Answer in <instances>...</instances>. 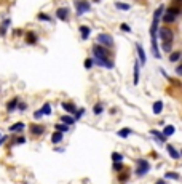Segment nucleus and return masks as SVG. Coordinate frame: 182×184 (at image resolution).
Returning <instances> with one entry per match:
<instances>
[{"instance_id":"nucleus-27","label":"nucleus","mask_w":182,"mask_h":184,"mask_svg":"<svg viewBox=\"0 0 182 184\" xmlns=\"http://www.w3.org/2000/svg\"><path fill=\"white\" fill-rule=\"evenodd\" d=\"M161 21H163V23H166V24H171V23H174V21H176V16L170 15V13H165L163 18H161Z\"/></svg>"},{"instance_id":"nucleus-29","label":"nucleus","mask_w":182,"mask_h":184,"mask_svg":"<svg viewBox=\"0 0 182 184\" xmlns=\"http://www.w3.org/2000/svg\"><path fill=\"white\" fill-rule=\"evenodd\" d=\"M112 162H115V163H123V155L118 154V152H112Z\"/></svg>"},{"instance_id":"nucleus-2","label":"nucleus","mask_w":182,"mask_h":184,"mask_svg":"<svg viewBox=\"0 0 182 184\" xmlns=\"http://www.w3.org/2000/svg\"><path fill=\"white\" fill-rule=\"evenodd\" d=\"M93 56H94L93 64H97L101 67H107V69H114L115 64H114V61L109 58V51L104 47H101V45L93 47Z\"/></svg>"},{"instance_id":"nucleus-16","label":"nucleus","mask_w":182,"mask_h":184,"mask_svg":"<svg viewBox=\"0 0 182 184\" xmlns=\"http://www.w3.org/2000/svg\"><path fill=\"white\" fill-rule=\"evenodd\" d=\"M150 135H153V138H155V141H158V143H166V138L163 136L161 131H157V130H150Z\"/></svg>"},{"instance_id":"nucleus-43","label":"nucleus","mask_w":182,"mask_h":184,"mask_svg":"<svg viewBox=\"0 0 182 184\" xmlns=\"http://www.w3.org/2000/svg\"><path fill=\"white\" fill-rule=\"evenodd\" d=\"M121 31H125V32H131V27H130L128 24H121Z\"/></svg>"},{"instance_id":"nucleus-20","label":"nucleus","mask_w":182,"mask_h":184,"mask_svg":"<svg viewBox=\"0 0 182 184\" xmlns=\"http://www.w3.org/2000/svg\"><path fill=\"white\" fill-rule=\"evenodd\" d=\"M152 110H153V114H161L163 112V101H155Z\"/></svg>"},{"instance_id":"nucleus-40","label":"nucleus","mask_w":182,"mask_h":184,"mask_svg":"<svg viewBox=\"0 0 182 184\" xmlns=\"http://www.w3.org/2000/svg\"><path fill=\"white\" fill-rule=\"evenodd\" d=\"M42 117H43V114H42V110H40V109L34 112V119H35V120H40Z\"/></svg>"},{"instance_id":"nucleus-22","label":"nucleus","mask_w":182,"mask_h":184,"mask_svg":"<svg viewBox=\"0 0 182 184\" xmlns=\"http://www.w3.org/2000/svg\"><path fill=\"white\" fill-rule=\"evenodd\" d=\"M37 34L35 32H27V37H26V42L27 43H31V45H34V43H37Z\"/></svg>"},{"instance_id":"nucleus-46","label":"nucleus","mask_w":182,"mask_h":184,"mask_svg":"<svg viewBox=\"0 0 182 184\" xmlns=\"http://www.w3.org/2000/svg\"><path fill=\"white\" fill-rule=\"evenodd\" d=\"M155 184H166V179H158L155 181Z\"/></svg>"},{"instance_id":"nucleus-5","label":"nucleus","mask_w":182,"mask_h":184,"mask_svg":"<svg viewBox=\"0 0 182 184\" xmlns=\"http://www.w3.org/2000/svg\"><path fill=\"white\" fill-rule=\"evenodd\" d=\"M97 42H99V45L101 47H109V48H112L115 45V42H114V37H112L110 34H99L97 35Z\"/></svg>"},{"instance_id":"nucleus-3","label":"nucleus","mask_w":182,"mask_h":184,"mask_svg":"<svg viewBox=\"0 0 182 184\" xmlns=\"http://www.w3.org/2000/svg\"><path fill=\"white\" fill-rule=\"evenodd\" d=\"M150 171V162L145 159H137L136 160V170H134V175L136 176H145Z\"/></svg>"},{"instance_id":"nucleus-42","label":"nucleus","mask_w":182,"mask_h":184,"mask_svg":"<svg viewBox=\"0 0 182 184\" xmlns=\"http://www.w3.org/2000/svg\"><path fill=\"white\" fill-rule=\"evenodd\" d=\"M15 143H16V144H24V143H26V138H24V136H19V138L15 141Z\"/></svg>"},{"instance_id":"nucleus-10","label":"nucleus","mask_w":182,"mask_h":184,"mask_svg":"<svg viewBox=\"0 0 182 184\" xmlns=\"http://www.w3.org/2000/svg\"><path fill=\"white\" fill-rule=\"evenodd\" d=\"M166 152L170 154L174 160H179V159H180V152H179V151H177L173 144H168V146H166Z\"/></svg>"},{"instance_id":"nucleus-12","label":"nucleus","mask_w":182,"mask_h":184,"mask_svg":"<svg viewBox=\"0 0 182 184\" xmlns=\"http://www.w3.org/2000/svg\"><path fill=\"white\" fill-rule=\"evenodd\" d=\"M61 106H62V109L67 112L69 115H71V114H75V110H77V106H75L74 103H67V101H64Z\"/></svg>"},{"instance_id":"nucleus-38","label":"nucleus","mask_w":182,"mask_h":184,"mask_svg":"<svg viewBox=\"0 0 182 184\" xmlns=\"http://www.w3.org/2000/svg\"><path fill=\"white\" fill-rule=\"evenodd\" d=\"M171 45H173V43H163V47H161L163 51H165V53H171V48H173Z\"/></svg>"},{"instance_id":"nucleus-4","label":"nucleus","mask_w":182,"mask_h":184,"mask_svg":"<svg viewBox=\"0 0 182 184\" xmlns=\"http://www.w3.org/2000/svg\"><path fill=\"white\" fill-rule=\"evenodd\" d=\"M75 8H77V15L81 16L91 10V3L88 0H75Z\"/></svg>"},{"instance_id":"nucleus-19","label":"nucleus","mask_w":182,"mask_h":184,"mask_svg":"<svg viewBox=\"0 0 182 184\" xmlns=\"http://www.w3.org/2000/svg\"><path fill=\"white\" fill-rule=\"evenodd\" d=\"M26 128V123H22V122H16L15 125H11L10 126V131H16V133H19V131H22Z\"/></svg>"},{"instance_id":"nucleus-32","label":"nucleus","mask_w":182,"mask_h":184,"mask_svg":"<svg viewBox=\"0 0 182 184\" xmlns=\"http://www.w3.org/2000/svg\"><path fill=\"white\" fill-rule=\"evenodd\" d=\"M180 59V51H173L171 54H170V61L171 63H177Z\"/></svg>"},{"instance_id":"nucleus-30","label":"nucleus","mask_w":182,"mask_h":184,"mask_svg":"<svg viewBox=\"0 0 182 184\" xmlns=\"http://www.w3.org/2000/svg\"><path fill=\"white\" fill-rule=\"evenodd\" d=\"M40 110H42V114H43V115H51V104L50 103H45L43 107H42Z\"/></svg>"},{"instance_id":"nucleus-13","label":"nucleus","mask_w":182,"mask_h":184,"mask_svg":"<svg viewBox=\"0 0 182 184\" xmlns=\"http://www.w3.org/2000/svg\"><path fill=\"white\" fill-rule=\"evenodd\" d=\"M59 122L61 123H64V125H67V126H72L77 120L72 117V115H69V114H64V115H61V119H59Z\"/></svg>"},{"instance_id":"nucleus-24","label":"nucleus","mask_w":182,"mask_h":184,"mask_svg":"<svg viewBox=\"0 0 182 184\" xmlns=\"http://www.w3.org/2000/svg\"><path fill=\"white\" fill-rule=\"evenodd\" d=\"M11 24V19H5L3 23H2V26H0V35H5L7 34V29H8V26Z\"/></svg>"},{"instance_id":"nucleus-37","label":"nucleus","mask_w":182,"mask_h":184,"mask_svg":"<svg viewBox=\"0 0 182 184\" xmlns=\"http://www.w3.org/2000/svg\"><path fill=\"white\" fill-rule=\"evenodd\" d=\"M26 109H27V104H26V103H22V101H19V103H18V109H16V110H19V112H24Z\"/></svg>"},{"instance_id":"nucleus-18","label":"nucleus","mask_w":182,"mask_h":184,"mask_svg":"<svg viewBox=\"0 0 182 184\" xmlns=\"http://www.w3.org/2000/svg\"><path fill=\"white\" fill-rule=\"evenodd\" d=\"M54 130L59 131V133H62V135H66V133H69L71 126H67V125H64V123H56V125H54Z\"/></svg>"},{"instance_id":"nucleus-28","label":"nucleus","mask_w":182,"mask_h":184,"mask_svg":"<svg viewBox=\"0 0 182 184\" xmlns=\"http://www.w3.org/2000/svg\"><path fill=\"white\" fill-rule=\"evenodd\" d=\"M179 178H180V176H179L177 171H168L163 179H174V181H179Z\"/></svg>"},{"instance_id":"nucleus-39","label":"nucleus","mask_w":182,"mask_h":184,"mask_svg":"<svg viewBox=\"0 0 182 184\" xmlns=\"http://www.w3.org/2000/svg\"><path fill=\"white\" fill-rule=\"evenodd\" d=\"M93 67V58H86L85 59V69H91Z\"/></svg>"},{"instance_id":"nucleus-9","label":"nucleus","mask_w":182,"mask_h":184,"mask_svg":"<svg viewBox=\"0 0 182 184\" xmlns=\"http://www.w3.org/2000/svg\"><path fill=\"white\" fill-rule=\"evenodd\" d=\"M56 16H58L61 21H67L69 19V8H66V7L58 8L56 10Z\"/></svg>"},{"instance_id":"nucleus-45","label":"nucleus","mask_w":182,"mask_h":184,"mask_svg":"<svg viewBox=\"0 0 182 184\" xmlns=\"http://www.w3.org/2000/svg\"><path fill=\"white\" fill-rule=\"evenodd\" d=\"M176 74H177V75H180V74H182V67H180V66H177V67H176Z\"/></svg>"},{"instance_id":"nucleus-47","label":"nucleus","mask_w":182,"mask_h":184,"mask_svg":"<svg viewBox=\"0 0 182 184\" xmlns=\"http://www.w3.org/2000/svg\"><path fill=\"white\" fill-rule=\"evenodd\" d=\"M0 136H2V133H0Z\"/></svg>"},{"instance_id":"nucleus-36","label":"nucleus","mask_w":182,"mask_h":184,"mask_svg":"<svg viewBox=\"0 0 182 184\" xmlns=\"http://www.w3.org/2000/svg\"><path fill=\"white\" fill-rule=\"evenodd\" d=\"M37 19H40V21H51V18L47 15V13H38V15H37Z\"/></svg>"},{"instance_id":"nucleus-21","label":"nucleus","mask_w":182,"mask_h":184,"mask_svg":"<svg viewBox=\"0 0 182 184\" xmlns=\"http://www.w3.org/2000/svg\"><path fill=\"white\" fill-rule=\"evenodd\" d=\"M102 112H104V104L102 103H96L94 107H93V114L94 115H101Z\"/></svg>"},{"instance_id":"nucleus-7","label":"nucleus","mask_w":182,"mask_h":184,"mask_svg":"<svg viewBox=\"0 0 182 184\" xmlns=\"http://www.w3.org/2000/svg\"><path fill=\"white\" fill-rule=\"evenodd\" d=\"M29 131H31L32 136H42V135L45 133V126L43 125H38V123H32L29 126Z\"/></svg>"},{"instance_id":"nucleus-31","label":"nucleus","mask_w":182,"mask_h":184,"mask_svg":"<svg viewBox=\"0 0 182 184\" xmlns=\"http://www.w3.org/2000/svg\"><path fill=\"white\" fill-rule=\"evenodd\" d=\"M166 13H170V15H173V16H179L180 15V8L179 7H170Z\"/></svg>"},{"instance_id":"nucleus-15","label":"nucleus","mask_w":182,"mask_h":184,"mask_svg":"<svg viewBox=\"0 0 182 184\" xmlns=\"http://www.w3.org/2000/svg\"><path fill=\"white\" fill-rule=\"evenodd\" d=\"M80 34H81V38L83 40H88L90 38V34H91V29L88 26H80Z\"/></svg>"},{"instance_id":"nucleus-23","label":"nucleus","mask_w":182,"mask_h":184,"mask_svg":"<svg viewBox=\"0 0 182 184\" xmlns=\"http://www.w3.org/2000/svg\"><path fill=\"white\" fill-rule=\"evenodd\" d=\"M133 133H134V131H133L131 128H121V130H120V131H118L117 135H118L120 138H123V139H125V138H128V136H131Z\"/></svg>"},{"instance_id":"nucleus-34","label":"nucleus","mask_w":182,"mask_h":184,"mask_svg":"<svg viewBox=\"0 0 182 184\" xmlns=\"http://www.w3.org/2000/svg\"><path fill=\"white\" fill-rule=\"evenodd\" d=\"M83 115H85V107H80V109H77V110H75L74 119H75V120H80Z\"/></svg>"},{"instance_id":"nucleus-25","label":"nucleus","mask_w":182,"mask_h":184,"mask_svg":"<svg viewBox=\"0 0 182 184\" xmlns=\"http://www.w3.org/2000/svg\"><path fill=\"white\" fill-rule=\"evenodd\" d=\"M139 75H141V69H139V63H134V85L139 83Z\"/></svg>"},{"instance_id":"nucleus-26","label":"nucleus","mask_w":182,"mask_h":184,"mask_svg":"<svg viewBox=\"0 0 182 184\" xmlns=\"http://www.w3.org/2000/svg\"><path fill=\"white\" fill-rule=\"evenodd\" d=\"M128 179H130V173H128V171H120V173H118V182L125 184Z\"/></svg>"},{"instance_id":"nucleus-17","label":"nucleus","mask_w":182,"mask_h":184,"mask_svg":"<svg viewBox=\"0 0 182 184\" xmlns=\"http://www.w3.org/2000/svg\"><path fill=\"white\" fill-rule=\"evenodd\" d=\"M62 139H64V135L59 133V131H54V133L51 135V143H53V144H59Z\"/></svg>"},{"instance_id":"nucleus-14","label":"nucleus","mask_w":182,"mask_h":184,"mask_svg":"<svg viewBox=\"0 0 182 184\" xmlns=\"http://www.w3.org/2000/svg\"><path fill=\"white\" fill-rule=\"evenodd\" d=\"M161 133H163V136L168 139L170 136H173V135L176 133V126H174V125H166L165 128H163V131H161Z\"/></svg>"},{"instance_id":"nucleus-35","label":"nucleus","mask_w":182,"mask_h":184,"mask_svg":"<svg viewBox=\"0 0 182 184\" xmlns=\"http://www.w3.org/2000/svg\"><path fill=\"white\" fill-rule=\"evenodd\" d=\"M112 168H114V171H118V173H120V171H123V170H125L123 163H115V162L112 163Z\"/></svg>"},{"instance_id":"nucleus-44","label":"nucleus","mask_w":182,"mask_h":184,"mask_svg":"<svg viewBox=\"0 0 182 184\" xmlns=\"http://www.w3.org/2000/svg\"><path fill=\"white\" fill-rule=\"evenodd\" d=\"M15 35H16V37H21V35H22V31H21V29H15Z\"/></svg>"},{"instance_id":"nucleus-6","label":"nucleus","mask_w":182,"mask_h":184,"mask_svg":"<svg viewBox=\"0 0 182 184\" xmlns=\"http://www.w3.org/2000/svg\"><path fill=\"white\" fill-rule=\"evenodd\" d=\"M160 38H161L163 43H173L174 34H173V31L168 29V27H161L160 29Z\"/></svg>"},{"instance_id":"nucleus-1","label":"nucleus","mask_w":182,"mask_h":184,"mask_svg":"<svg viewBox=\"0 0 182 184\" xmlns=\"http://www.w3.org/2000/svg\"><path fill=\"white\" fill-rule=\"evenodd\" d=\"M165 5L158 7L155 10V13H153V21H152V26H150V40H152V53L153 56H155L157 59L161 58L160 54V50H158V45H157V29H158V23H160V16L165 13Z\"/></svg>"},{"instance_id":"nucleus-41","label":"nucleus","mask_w":182,"mask_h":184,"mask_svg":"<svg viewBox=\"0 0 182 184\" xmlns=\"http://www.w3.org/2000/svg\"><path fill=\"white\" fill-rule=\"evenodd\" d=\"M8 138H10L8 135H2V136H0V146H2L3 143H7V141H8Z\"/></svg>"},{"instance_id":"nucleus-33","label":"nucleus","mask_w":182,"mask_h":184,"mask_svg":"<svg viewBox=\"0 0 182 184\" xmlns=\"http://www.w3.org/2000/svg\"><path fill=\"white\" fill-rule=\"evenodd\" d=\"M115 8H118V10H121V11H128L131 7L128 5V3H123V2H117L115 3Z\"/></svg>"},{"instance_id":"nucleus-8","label":"nucleus","mask_w":182,"mask_h":184,"mask_svg":"<svg viewBox=\"0 0 182 184\" xmlns=\"http://www.w3.org/2000/svg\"><path fill=\"white\" fill-rule=\"evenodd\" d=\"M136 51H137V56H139V64H145V51H144V48H142V45L141 43H136Z\"/></svg>"},{"instance_id":"nucleus-11","label":"nucleus","mask_w":182,"mask_h":184,"mask_svg":"<svg viewBox=\"0 0 182 184\" xmlns=\"http://www.w3.org/2000/svg\"><path fill=\"white\" fill-rule=\"evenodd\" d=\"M18 103H19V98H18V96H15L11 101H8V103H7V110H8V112H15V110L18 109Z\"/></svg>"}]
</instances>
